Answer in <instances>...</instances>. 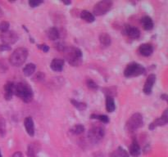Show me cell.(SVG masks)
Returning a JSON list of instances; mask_svg holds the SVG:
<instances>
[{
	"label": "cell",
	"mask_w": 168,
	"mask_h": 157,
	"mask_svg": "<svg viewBox=\"0 0 168 157\" xmlns=\"http://www.w3.org/2000/svg\"><path fill=\"white\" fill-rule=\"evenodd\" d=\"M14 95L20 98L24 102H30L34 97L32 88L26 83L20 82L14 86Z\"/></svg>",
	"instance_id": "1"
},
{
	"label": "cell",
	"mask_w": 168,
	"mask_h": 157,
	"mask_svg": "<svg viewBox=\"0 0 168 157\" xmlns=\"http://www.w3.org/2000/svg\"><path fill=\"white\" fill-rule=\"evenodd\" d=\"M28 56V50L25 48H18L14 50L9 57V61L12 66L20 67L25 63Z\"/></svg>",
	"instance_id": "2"
},
{
	"label": "cell",
	"mask_w": 168,
	"mask_h": 157,
	"mask_svg": "<svg viewBox=\"0 0 168 157\" xmlns=\"http://www.w3.org/2000/svg\"><path fill=\"white\" fill-rule=\"evenodd\" d=\"M65 56L67 61L73 66H77L80 65L82 61V52L80 49L75 47L66 48L64 50Z\"/></svg>",
	"instance_id": "3"
},
{
	"label": "cell",
	"mask_w": 168,
	"mask_h": 157,
	"mask_svg": "<svg viewBox=\"0 0 168 157\" xmlns=\"http://www.w3.org/2000/svg\"><path fill=\"white\" fill-rule=\"evenodd\" d=\"M143 115L140 113H135L131 116V118L127 120L126 124V129L127 132H135L137 129L143 125Z\"/></svg>",
	"instance_id": "4"
},
{
	"label": "cell",
	"mask_w": 168,
	"mask_h": 157,
	"mask_svg": "<svg viewBox=\"0 0 168 157\" xmlns=\"http://www.w3.org/2000/svg\"><path fill=\"white\" fill-rule=\"evenodd\" d=\"M104 134H105V128L103 125L99 124L93 125L88 132L89 140L94 143H97L99 141H101L104 138Z\"/></svg>",
	"instance_id": "5"
},
{
	"label": "cell",
	"mask_w": 168,
	"mask_h": 157,
	"mask_svg": "<svg viewBox=\"0 0 168 157\" xmlns=\"http://www.w3.org/2000/svg\"><path fill=\"white\" fill-rule=\"evenodd\" d=\"M144 72H145V68L143 66L136 62H132L127 65L124 71V75L127 78H131V77L141 75L144 74Z\"/></svg>",
	"instance_id": "6"
},
{
	"label": "cell",
	"mask_w": 168,
	"mask_h": 157,
	"mask_svg": "<svg viewBox=\"0 0 168 157\" xmlns=\"http://www.w3.org/2000/svg\"><path fill=\"white\" fill-rule=\"evenodd\" d=\"M112 7V2L111 1H100V2H97L94 5V16H102V15L106 14L107 12L110 11V9Z\"/></svg>",
	"instance_id": "7"
},
{
	"label": "cell",
	"mask_w": 168,
	"mask_h": 157,
	"mask_svg": "<svg viewBox=\"0 0 168 157\" xmlns=\"http://www.w3.org/2000/svg\"><path fill=\"white\" fill-rule=\"evenodd\" d=\"M18 35L14 31H8L3 32L0 34V41L2 42L3 45L9 46L11 44H15L18 40Z\"/></svg>",
	"instance_id": "8"
},
{
	"label": "cell",
	"mask_w": 168,
	"mask_h": 157,
	"mask_svg": "<svg viewBox=\"0 0 168 157\" xmlns=\"http://www.w3.org/2000/svg\"><path fill=\"white\" fill-rule=\"evenodd\" d=\"M167 121H168L167 110H166L161 117L156 119L155 120H153V122L151 123L150 125H149V129L153 130V129H155L157 127L163 126V125L166 124H167Z\"/></svg>",
	"instance_id": "9"
},
{
	"label": "cell",
	"mask_w": 168,
	"mask_h": 157,
	"mask_svg": "<svg viewBox=\"0 0 168 157\" xmlns=\"http://www.w3.org/2000/svg\"><path fill=\"white\" fill-rule=\"evenodd\" d=\"M156 82V75L153 74H151L148 76V78L146 79L145 83H144V86H143V93L149 95L152 93L153 90V87L154 85V83Z\"/></svg>",
	"instance_id": "10"
},
{
	"label": "cell",
	"mask_w": 168,
	"mask_h": 157,
	"mask_svg": "<svg viewBox=\"0 0 168 157\" xmlns=\"http://www.w3.org/2000/svg\"><path fill=\"white\" fill-rule=\"evenodd\" d=\"M125 34L131 39H138L140 36V31L138 28L131 26V25H126L125 27Z\"/></svg>",
	"instance_id": "11"
},
{
	"label": "cell",
	"mask_w": 168,
	"mask_h": 157,
	"mask_svg": "<svg viewBox=\"0 0 168 157\" xmlns=\"http://www.w3.org/2000/svg\"><path fill=\"white\" fill-rule=\"evenodd\" d=\"M139 52L143 56H149L153 54V47L150 44H141L139 48Z\"/></svg>",
	"instance_id": "12"
},
{
	"label": "cell",
	"mask_w": 168,
	"mask_h": 157,
	"mask_svg": "<svg viewBox=\"0 0 168 157\" xmlns=\"http://www.w3.org/2000/svg\"><path fill=\"white\" fill-rule=\"evenodd\" d=\"M14 86L15 83L13 82H8L4 85V98L6 100H11L14 95Z\"/></svg>",
	"instance_id": "13"
},
{
	"label": "cell",
	"mask_w": 168,
	"mask_h": 157,
	"mask_svg": "<svg viewBox=\"0 0 168 157\" xmlns=\"http://www.w3.org/2000/svg\"><path fill=\"white\" fill-rule=\"evenodd\" d=\"M25 130L30 136L33 137L35 135V124L31 117H26L24 121Z\"/></svg>",
	"instance_id": "14"
},
{
	"label": "cell",
	"mask_w": 168,
	"mask_h": 157,
	"mask_svg": "<svg viewBox=\"0 0 168 157\" xmlns=\"http://www.w3.org/2000/svg\"><path fill=\"white\" fill-rule=\"evenodd\" d=\"M130 153L133 157H138L141 153L140 147L139 145L138 141L135 138H134L131 142V147H130Z\"/></svg>",
	"instance_id": "15"
},
{
	"label": "cell",
	"mask_w": 168,
	"mask_h": 157,
	"mask_svg": "<svg viewBox=\"0 0 168 157\" xmlns=\"http://www.w3.org/2000/svg\"><path fill=\"white\" fill-rule=\"evenodd\" d=\"M64 66V61L62 59H53L50 64V67L53 71H56V72H59L62 71Z\"/></svg>",
	"instance_id": "16"
},
{
	"label": "cell",
	"mask_w": 168,
	"mask_h": 157,
	"mask_svg": "<svg viewBox=\"0 0 168 157\" xmlns=\"http://www.w3.org/2000/svg\"><path fill=\"white\" fill-rule=\"evenodd\" d=\"M141 24L145 30H151L153 28V21L152 18L148 16H145L141 19Z\"/></svg>",
	"instance_id": "17"
},
{
	"label": "cell",
	"mask_w": 168,
	"mask_h": 157,
	"mask_svg": "<svg viewBox=\"0 0 168 157\" xmlns=\"http://www.w3.org/2000/svg\"><path fill=\"white\" fill-rule=\"evenodd\" d=\"M47 36L49 39L54 41V40H57V39H59L60 33L56 27H52V28H49V29H48Z\"/></svg>",
	"instance_id": "18"
},
{
	"label": "cell",
	"mask_w": 168,
	"mask_h": 157,
	"mask_svg": "<svg viewBox=\"0 0 168 157\" xmlns=\"http://www.w3.org/2000/svg\"><path fill=\"white\" fill-rule=\"evenodd\" d=\"M116 109L115 101L112 96H107L106 98V110L107 112H113Z\"/></svg>",
	"instance_id": "19"
},
{
	"label": "cell",
	"mask_w": 168,
	"mask_h": 157,
	"mask_svg": "<svg viewBox=\"0 0 168 157\" xmlns=\"http://www.w3.org/2000/svg\"><path fill=\"white\" fill-rule=\"evenodd\" d=\"M80 18L84 20V21L89 22V23L94 22V20H95V17L93 15V13L89 12V11H86V10H84L80 12Z\"/></svg>",
	"instance_id": "20"
},
{
	"label": "cell",
	"mask_w": 168,
	"mask_h": 157,
	"mask_svg": "<svg viewBox=\"0 0 168 157\" xmlns=\"http://www.w3.org/2000/svg\"><path fill=\"white\" fill-rule=\"evenodd\" d=\"M111 37L107 33H102L99 35V42L101 44L102 46L104 47H108L111 44Z\"/></svg>",
	"instance_id": "21"
},
{
	"label": "cell",
	"mask_w": 168,
	"mask_h": 157,
	"mask_svg": "<svg viewBox=\"0 0 168 157\" xmlns=\"http://www.w3.org/2000/svg\"><path fill=\"white\" fill-rule=\"evenodd\" d=\"M111 157H129L128 152L126 150L122 148L121 147H119L118 148L111 152L110 155Z\"/></svg>",
	"instance_id": "22"
},
{
	"label": "cell",
	"mask_w": 168,
	"mask_h": 157,
	"mask_svg": "<svg viewBox=\"0 0 168 157\" xmlns=\"http://www.w3.org/2000/svg\"><path fill=\"white\" fill-rule=\"evenodd\" d=\"M35 69H36V66L35 64L29 63L23 68V73L25 76L32 75L33 74L35 73Z\"/></svg>",
	"instance_id": "23"
},
{
	"label": "cell",
	"mask_w": 168,
	"mask_h": 157,
	"mask_svg": "<svg viewBox=\"0 0 168 157\" xmlns=\"http://www.w3.org/2000/svg\"><path fill=\"white\" fill-rule=\"evenodd\" d=\"M71 132L73 133L75 135H80L81 134L82 132H84V127L82 124H76L73 126V127L71 128Z\"/></svg>",
	"instance_id": "24"
},
{
	"label": "cell",
	"mask_w": 168,
	"mask_h": 157,
	"mask_svg": "<svg viewBox=\"0 0 168 157\" xmlns=\"http://www.w3.org/2000/svg\"><path fill=\"white\" fill-rule=\"evenodd\" d=\"M91 119H95V120H99L100 122L104 124H107L109 122V118L105 115H96V114H92Z\"/></svg>",
	"instance_id": "25"
},
{
	"label": "cell",
	"mask_w": 168,
	"mask_h": 157,
	"mask_svg": "<svg viewBox=\"0 0 168 157\" xmlns=\"http://www.w3.org/2000/svg\"><path fill=\"white\" fill-rule=\"evenodd\" d=\"M6 134V121L4 118L0 115V136L3 137Z\"/></svg>",
	"instance_id": "26"
},
{
	"label": "cell",
	"mask_w": 168,
	"mask_h": 157,
	"mask_svg": "<svg viewBox=\"0 0 168 157\" xmlns=\"http://www.w3.org/2000/svg\"><path fill=\"white\" fill-rule=\"evenodd\" d=\"M71 102H72V105H74L76 108H77L78 110H84L85 109H86L87 105H86V104H85V103L80 102V101H76V100H73V99L71 101Z\"/></svg>",
	"instance_id": "27"
},
{
	"label": "cell",
	"mask_w": 168,
	"mask_h": 157,
	"mask_svg": "<svg viewBox=\"0 0 168 157\" xmlns=\"http://www.w3.org/2000/svg\"><path fill=\"white\" fill-rule=\"evenodd\" d=\"M86 83H87V86H88V88L92 89V90H97V89L99 88L98 84H97L94 80L90 79V78H89V79L86 81Z\"/></svg>",
	"instance_id": "28"
},
{
	"label": "cell",
	"mask_w": 168,
	"mask_h": 157,
	"mask_svg": "<svg viewBox=\"0 0 168 157\" xmlns=\"http://www.w3.org/2000/svg\"><path fill=\"white\" fill-rule=\"evenodd\" d=\"M8 29H9V23L8 21L0 22V31L2 33L8 31Z\"/></svg>",
	"instance_id": "29"
},
{
	"label": "cell",
	"mask_w": 168,
	"mask_h": 157,
	"mask_svg": "<svg viewBox=\"0 0 168 157\" xmlns=\"http://www.w3.org/2000/svg\"><path fill=\"white\" fill-rule=\"evenodd\" d=\"M27 155L28 157H35V149L32 146H29L27 151Z\"/></svg>",
	"instance_id": "30"
},
{
	"label": "cell",
	"mask_w": 168,
	"mask_h": 157,
	"mask_svg": "<svg viewBox=\"0 0 168 157\" xmlns=\"http://www.w3.org/2000/svg\"><path fill=\"white\" fill-rule=\"evenodd\" d=\"M42 1H36V0H31V1H29V5H30L31 7H38L39 5H40L42 3Z\"/></svg>",
	"instance_id": "31"
},
{
	"label": "cell",
	"mask_w": 168,
	"mask_h": 157,
	"mask_svg": "<svg viewBox=\"0 0 168 157\" xmlns=\"http://www.w3.org/2000/svg\"><path fill=\"white\" fill-rule=\"evenodd\" d=\"M37 47L40 49V50H42L44 52H49V46L46 45V44H38Z\"/></svg>",
	"instance_id": "32"
},
{
	"label": "cell",
	"mask_w": 168,
	"mask_h": 157,
	"mask_svg": "<svg viewBox=\"0 0 168 157\" xmlns=\"http://www.w3.org/2000/svg\"><path fill=\"white\" fill-rule=\"evenodd\" d=\"M6 70H7V66L5 65V63L3 64L2 61H0V71L5 72Z\"/></svg>",
	"instance_id": "33"
},
{
	"label": "cell",
	"mask_w": 168,
	"mask_h": 157,
	"mask_svg": "<svg viewBox=\"0 0 168 157\" xmlns=\"http://www.w3.org/2000/svg\"><path fill=\"white\" fill-rule=\"evenodd\" d=\"M10 47L7 46V45H3V44H2V45L0 46V50H1V51H3V50H10Z\"/></svg>",
	"instance_id": "34"
},
{
	"label": "cell",
	"mask_w": 168,
	"mask_h": 157,
	"mask_svg": "<svg viewBox=\"0 0 168 157\" xmlns=\"http://www.w3.org/2000/svg\"><path fill=\"white\" fill-rule=\"evenodd\" d=\"M13 157H23V155L21 152L17 151L13 155Z\"/></svg>",
	"instance_id": "35"
},
{
	"label": "cell",
	"mask_w": 168,
	"mask_h": 157,
	"mask_svg": "<svg viewBox=\"0 0 168 157\" xmlns=\"http://www.w3.org/2000/svg\"><path fill=\"white\" fill-rule=\"evenodd\" d=\"M161 98L163 99V100H165L166 101H167V95L166 94H162L161 95Z\"/></svg>",
	"instance_id": "36"
},
{
	"label": "cell",
	"mask_w": 168,
	"mask_h": 157,
	"mask_svg": "<svg viewBox=\"0 0 168 157\" xmlns=\"http://www.w3.org/2000/svg\"><path fill=\"white\" fill-rule=\"evenodd\" d=\"M3 11H2V9H1V8H0V17H2V16H3Z\"/></svg>",
	"instance_id": "37"
},
{
	"label": "cell",
	"mask_w": 168,
	"mask_h": 157,
	"mask_svg": "<svg viewBox=\"0 0 168 157\" xmlns=\"http://www.w3.org/2000/svg\"><path fill=\"white\" fill-rule=\"evenodd\" d=\"M0 157H3V155H2V154H1V151H0Z\"/></svg>",
	"instance_id": "38"
}]
</instances>
